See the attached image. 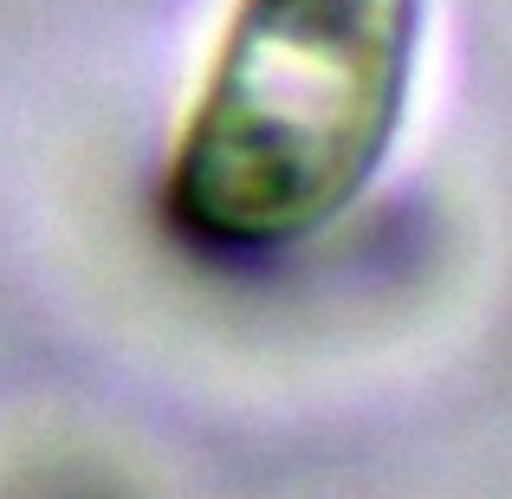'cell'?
I'll return each mask as SVG.
<instances>
[{
  "label": "cell",
  "instance_id": "1",
  "mask_svg": "<svg viewBox=\"0 0 512 499\" xmlns=\"http://www.w3.org/2000/svg\"><path fill=\"white\" fill-rule=\"evenodd\" d=\"M428 0H234L169 150L163 208L221 253L344 221L415 111Z\"/></svg>",
  "mask_w": 512,
  "mask_h": 499
}]
</instances>
